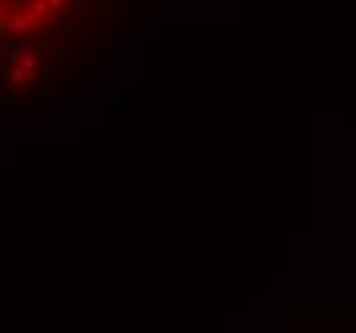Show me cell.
<instances>
[{
	"instance_id": "1",
	"label": "cell",
	"mask_w": 356,
	"mask_h": 333,
	"mask_svg": "<svg viewBox=\"0 0 356 333\" xmlns=\"http://www.w3.org/2000/svg\"><path fill=\"white\" fill-rule=\"evenodd\" d=\"M18 49H16V44L13 41H8V36H3L0 39V62H3V67H8V64H16L18 62Z\"/></svg>"
},
{
	"instance_id": "2",
	"label": "cell",
	"mask_w": 356,
	"mask_h": 333,
	"mask_svg": "<svg viewBox=\"0 0 356 333\" xmlns=\"http://www.w3.org/2000/svg\"><path fill=\"white\" fill-rule=\"evenodd\" d=\"M39 64V57L34 54V49L31 51H23L21 57H18V67H23V69H31V67H36Z\"/></svg>"
},
{
	"instance_id": "3",
	"label": "cell",
	"mask_w": 356,
	"mask_h": 333,
	"mask_svg": "<svg viewBox=\"0 0 356 333\" xmlns=\"http://www.w3.org/2000/svg\"><path fill=\"white\" fill-rule=\"evenodd\" d=\"M74 21H77L74 13H64L62 18H54V26H57V29H67V26H72Z\"/></svg>"
},
{
	"instance_id": "4",
	"label": "cell",
	"mask_w": 356,
	"mask_h": 333,
	"mask_svg": "<svg viewBox=\"0 0 356 333\" xmlns=\"http://www.w3.org/2000/svg\"><path fill=\"white\" fill-rule=\"evenodd\" d=\"M49 31H51V21H44V23H41V29H39V34H41V36H46Z\"/></svg>"
},
{
	"instance_id": "5",
	"label": "cell",
	"mask_w": 356,
	"mask_h": 333,
	"mask_svg": "<svg viewBox=\"0 0 356 333\" xmlns=\"http://www.w3.org/2000/svg\"><path fill=\"white\" fill-rule=\"evenodd\" d=\"M62 3H64V0H49V6H51V11H57V8H62Z\"/></svg>"
},
{
	"instance_id": "6",
	"label": "cell",
	"mask_w": 356,
	"mask_h": 333,
	"mask_svg": "<svg viewBox=\"0 0 356 333\" xmlns=\"http://www.w3.org/2000/svg\"><path fill=\"white\" fill-rule=\"evenodd\" d=\"M6 3H11V6H13V8H18V6H21V3H29V0H6Z\"/></svg>"
}]
</instances>
